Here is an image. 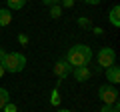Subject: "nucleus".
<instances>
[{"mask_svg":"<svg viewBox=\"0 0 120 112\" xmlns=\"http://www.w3.org/2000/svg\"><path fill=\"white\" fill-rule=\"evenodd\" d=\"M92 58V50H90L86 44H76L72 46L68 52H66V58L64 60L68 62L72 68H78V66H86Z\"/></svg>","mask_w":120,"mask_h":112,"instance_id":"1","label":"nucleus"},{"mask_svg":"<svg viewBox=\"0 0 120 112\" xmlns=\"http://www.w3.org/2000/svg\"><path fill=\"white\" fill-rule=\"evenodd\" d=\"M2 66H4L6 72H22L26 66V56L20 52H6Z\"/></svg>","mask_w":120,"mask_h":112,"instance_id":"2","label":"nucleus"},{"mask_svg":"<svg viewBox=\"0 0 120 112\" xmlns=\"http://www.w3.org/2000/svg\"><path fill=\"white\" fill-rule=\"evenodd\" d=\"M98 98L104 104H114V102H118V90L114 86H110V84H102L98 88Z\"/></svg>","mask_w":120,"mask_h":112,"instance_id":"3","label":"nucleus"},{"mask_svg":"<svg viewBox=\"0 0 120 112\" xmlns=\"http://www.w3.org/2000/svg\"><path fill=\"white\" fill-rule=\"evenodd\" d=\"M96 58H98V64L102 66V68H108V66H112L116 62V52L106 46V48H100L98 50V56H96Z\"/></svg>","mask_w":120,"mask_h":112,"instance_id":"4","label":"nucleus"},{"mask_svg":"<svg viewBox=\"0 0 120 112\" xmlns=\"http://www.w3.org/2000/svg\"><path fill=\"white\" fill-rule=\"evenodd\" d=\"M70 72H72V66H70L66 60H58V62L54 64V74L60 78V80H64Z\"/></svg>","mask_w":120,"mask_h":112,"instance_id":"5","label":"nucleus"},{"mask_svg":"<svg viewBox=\"0 0 120 112\" xmlns=\"http://www.w3.org/2000/svg\"><path fill=\"white\" fill-rule=\"evenodd\" d=\"M106 78H108L110 84H118L120 82V68H118V64H112V66L106 68Z\"/></svg>","mask_w":120,"mask_h":112,"instance_id":"6","label":"nucleus"},{"mask_svg":"<svg viewBox=\"0 0 120 112\" xmlns=\"http://www.w3.org/2000/svg\"><path fill=\"white\" fill-rule=\"evenodd\" d=\"M90 76H92V74H90V70L86 68V66H78V68H74V78H76L78 82H86Z\"/></svg>","mask_w":120,"mask_h":112,"instance_id":"7","label":"nucleus"},{"mask_svg":"<svg viewBox=\"0 0 120 112\" xmlns=\"http://www.w3.org/2000/svg\"><path fill=\"white\" fill-rule=\"evenodd\" d=\"M110 22L118 28L120 26V6L116 4V6H112V10H110Z\"/></svg>","mask_w":120,"mask_h":112,"instance_id":"8","label":"nucleus"},{"mask_svg":"<svg viewBox=\"0 0 120 112\" xmlns=\"http://www.w3.org/2000/svg\"><path fill=\"white\" fill-rule=\"evenodd\" d=\"M12 22V14L10 10H0V26H8Z\"/></svg>","mask_w":120,"mask_h":112,"instance_id":"9","label":"nucleus"},{"mask_svg":"<svg viewBox=\"0 0 120 112\" xmlns=\"http://www.w3.org/2000/svg\"><path fill=\"white\" fill-rule=\"evenodd\" d=\"M10 102V94H8V90L6 88H0V110L6 106V104Z\"/></svg>","mask_w":120,"mask_h":112,"instance_id":"10","label":"nucleus"},{"mask_svg":"<svg viewBox=\"0 0 120 112\" xmlns=\"http://www.w3.org/2000/svg\"><path fill=\"white\" fill-rule=\"evenodd\" d=\"M6 2H8V8H12V10H20L26 4V0H6Z\"/></svg>","mask_w":120,"mask_h":112,"instance_id":"11","label":"nucleus"},{"mask_svg":"<svg viewBox=\"0 0 120 112\" xmlns=\"http://www.w3.org/2000/svg\"><path fill=\"white\" fill-rule=\"evenodd\" d=\"M118 110H120L118 102H114V104H104V106H102V110H100V112H118Z\"/></svg>","mask_w":120,"mask_h":112,"instance_id":"12","label":"nucleus"},{"mask_svg":"<svg viewBox=\"0 0 120 112\" xmlns=\"http://www.w3.org/2000/svg\"><path fill=\"white\" fill-rule=\"evenodd\" d=\"M60 14H62V8H60V4L50 6V16H52V18H60Z\"/></svg>","mask_w":120,"mask_h":112,"instance_id":"13","label":"nucleus"},{"mask_svg":"<svg viewBox=\"0 0 120 112\" xmlns=\"http://www.w3.org/2000/svg\"><path fill=\"white\" fill-rule=\"evenodd\" d=\"M2 110H4V112H16V104H12V102H8V104H6L4 108H2Z\"/></svg>","mask_w":120,"mask_h":112,"instance_id":"14","label":"nucleus"},{"mask_svg":"<svg viewBox=\"0 0 120 112\" xmlns=\"http://www.w3.org/2000/svg\"><path fill=\"white\" fill-rule=\"evenodd\" d=\"M50 102L54 104V106L58 104V90H52V100H50Z\"/></svg>","mask_w":120,"mask_h":112,"instance_id":"15","label":"nucleus"},{"mask_svg":"<svg viewBox=\"0 0 120 112\" xmlns=\"http://www.w3.org/2000/svg\"><path fill=\"white\" fill-rule=\"evenodd\" d=\"M46 6H54V4H60V0H42Z\"/></svg>","mask_w":120,"mask_h":112,"instance_id":"16","label":"nucleus"},{"mask_svg":"<svg viewBox=\"0 0 120 112\" xmlns=\"http://www.w3.org/2000/svg\"><path fill=\"white\" fill-rule=\"evenodd\" d=\"M86 4H100V2H102V0H84Z\"/></svg>","mask_w":120,"mask_h":112,"instance_id":"17","label":"nucleus"},{"mask_svg":"<svg viewBox=\"0 0 120 112\" xmlns=\"http://www.w3.org/2000/svg\"><path fill=\"white\" fill-rule=\"evenodd\" d=\"M4 56H6V52L2 50V48H0V64H2V60H4Z\"/></svg>","mask_w":120,"mask_h":112,"instance_id":"18","label":"nucleus"},{"mask_svg":"<svg viewBox=\"0 0 120 112\" xmlns=\"http://www.w3.org/2000/svg\"><path fill=\"white\" fill-rule=\"evenodd\" d=\"M80 26H88V20L86 18H80Z\"/></svg>","mask_w":120,"mask_h":112,"instance_id":"19","label":"nucleus"},{"mask_svg":"<svg viewBox=\"0 0 120 112\" xmlns=\"http://www.w3.org/2000/svg\"><path fill=\"white\" fill-rule=\"evenodd\" d=\"M4 72H6V70H4V66H2V64H0V78H2V76H4Z\"/></svg>","mask_w":120,"mask_h":112,"instance_id":"20","label":"nucleus"},{"mask_svg":"<svg viewBox=\"0 0 120 112\" xmlns=\"http://www.w3.org/2000/svg\"><path fill=\"white\" fill-rule=\"evenodd\" d=\"M58 112H70V110H66V108H62V110H58Z\"/></svg>","mask_w":120,"mask_h":112,"instance_id":"21","label":"nucleus"}]
</instances>
